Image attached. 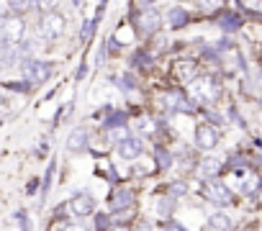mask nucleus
I'll use <instances>...</instances> for the list:
<instances>
[{"instance_id": "nucleus-1", "label": "nucleus", "mask_w": 262, "mask_h": 231, "mask_svg": "<svg viewBox=\"0 0 262 231\" xmlns=\"http://www.w3.org/2000/svg\"><path fill=\"white\" fill-rule=\"evenodd\" d=\"M24 34H26V26H24L21 16H13V11L3 13V18H0V39L11 41V44H21Z\"/></svg>"}, {"instance_id": "nucleus-2", "label": "nucleus", "mask_w": 262, "mask_h": 231, "mask_svg": "<svg viewBox=\"0 0 262 231\" xmlns=\"http://www.w3.org/2000/svg\"><path fill=\"white\" fill-rule=\"evenodd\" d=\"M62 31H64V18H62L57 11L41 16V21H39V36H44V39H57V36H62Z\"/></svg>"}, {"instance_id": "nucleus-3", "label": "nucleus", "mask_w": 262, "mask_h": 231, "mask_svg": "<svg viewBox=\"0 0 262 231\" xmlns=\"http://www.w3.org/2000/svg\"><path fill=\"white\" fill-rule=\"evenodd\" d=\"M160 24H162L160 13H157L149 3H144V6H142V13H139V21H137L139 31H142L144 36H152V34L160 31Z\"/></svg>"}, {"instance_id": "nucleus-4", "label": "nucleus", "mask_w": 262, "mask_h": 231, "mask_svg": "<svg viewBox=\"0 0 262 231\" xmlns=\"http://www.w3.org/2000/svg\"><path fill=\"white\" fill-rule=\"evenodd\" d=\"M203 198L211 200V203H216V205H226V203L231 200V193H229L226 185L211 180V182H206V188H203Z\"/></svg>"}, {"instance_id": "nucleus-5", "label": "nucleus", "mask_w": 262, "mask_h": 231, "mask_svg": "<svg viewBox=\"0 0 262 231\" xmlns=\"http://www.w3.org/2000/svg\"><path fill=\"white\" fill-rule=\"evenodd\" d=\"M67 208H70V213H75V216H90V213L95 211V200H93V195H88V193H77V195L70 198Z\"/></svg>"}, {"instance_id": "nucleus-6", "label": "nucleus", "mask_w": 262, "mask_h": 231, "mask_svg": "<svg viewBox=\"0 0 262 231\" xmlns=\"http://www.w3.org/2000/svg\"><path fill=\"white\" fill-rule=\"evenodd\" d=\"M24 70H26V77H29L31 85H41V82H47L49 75H52V64H49V62H29Z\"/></svg>"}, {"instance_id": "nucleus-7", "label": "nucleus", "mask_w": 262, "mask_h": 231, "mask_svg": "<svg viewBox=\"0 0 262 231\" xmlns=\"http://www.w3.org/2000/svg\"><path fill=\"white\" fill-rule=\"evenodd\" d=\"M142 149H144V144H142V139H137V136H123V139L118 142V147H116L118 157H123V159H137V157L142 154Z\"/></svg>"}, {"instance_id": "nucleus-8", "label": "nucleus", "mask_w": 262, "mask_h": 231, "mask_svg": "<svg viewBox=\"0 0 262 231\" xmlns=\"http://www.w3.org/2000/svg\"><path fill=\"white\" fill-rule=\"evenodd\" d=\"M190 93H193V98H195L198 103H211V100L219 95V87H216L213 80H201V82H195V85L190 87Z\"/></svg>"}, {"instance_id": "nucleus-9", "label": "nucleus", "mask_w": 262, "mask_h": 231, "mask_svg": "<svg viewBox=\"0 0 262 231\" xmlns=\"http://www.w3.org/2000/svg\"><path fill=\"white\" fill-rule=\"evenodd\" d=\"M195 144H198L201 149H213V147L219 144V134H216V129L208 126V124H201V126L195 129Z\"/></svg>"}, {"instance_id": "nucleus-10", "label": "nucleus", "mask_w": 262, "mask_h": 231, "mask_svg": "<svg viewBox=\"0 0 262 231\" xmlns=\"http://www.w3.org/2000/svg\"><path fill=\"white\" fill-rule=\"evenodd\" d=\"M67 149L70 152H85L88 149V129H72V134L67 136Z\"/></svg>"}, {"instance_id": "nucleus-11", "label": "nucleus", "mask_w": 262, "mask_h": 231, "mask_svg": "<svg viewBox=\"0 0 262 231\" xmlns=\"http://www.w3.org/2000/svg\"><path fill=\"white\" fill-rule=\"evenodd\" d=\"M134 205V193L131 190H116L113 193V203H111V208L118 213V211H126V208H131Z\"/></svg>"}, {"instance_id": "nucleus-12", "label": "nucleus", "mask_w": 262, "mask_h": 231, "mask_svg": "<svg viewBox=\"0 0 262 231\" xmlns=\"http://www.w3.org/2000/svg\"><path fill=\"white\" fill-rule=\"evenodd\" d=\"M167 21H170L172 29H183V26L188 24V13H185V8H180V6L170 8V11H167Z\"/></svg>"}, {"instance_id": "nucleus-13", "label": "nucleus", "mask_w": 262, "mask_h": 231, "mask_svg": "<svg viewBox=\"0 0 262 231\" xmlns=\"http://www.w3.org/2000/svg\"><path fill=\"white\" fill-rule=\"evenodd\" d=\"M219 26H221V31H236L239 26H242V16L239 13H231V11H226L224 16H221V21H219Z\"/></svg>"}, {"instance_id": "nucleus-14", "label": "nucleus", "mask_w": 262, "mask_h": 231, "mask_svg": "<svg viewBox=\"0 0 262 231\" xmlns=\"http://www.w3.org/2000/svg\"><path fill=\"white\" fill-rule=\"evenodd\" d=\"M208 228L211 231H231V218L226 213H213L208 218Z\"/></svg>"}, {"instance_id": "nucleus-15", "label": "nucleus", "mask_w": 262, "mask_h": 231, "mask_svg": "<svg viewBox=\"0 0 262 231\" xmlns=\"http://www.w3.org/2000/svg\"><path fill=\"white\" fill-rule=\"evenodd\" d=\"M8 6H11V11L13 13H29V11H34V8H39V0H8Z\"/></svg>"}, {"instance_id": "nucleus-16", "label": "nucleus", "mask_w": 262, "mask_h": 231, "mask_svg": "<svg viewBox=\"0 0 262 231\" xmlns=\"http://www.w3.org/2000/svg\"><path fill=\"white\" fill-rule=\"evenodd\" d=\"M219 172H221V162H219V159H213V157L203 159V165H201V175H203V177L213 180V177H216Z\"/></svg>"}, {"instance_id": "nucleus-17", "label": "nucleus", "mask_w": 262, "mask_h": 231, "mask_svg": "<svg viewBox=\"0 0 262 231\" xmlns=\"http://www.w3.org/2000/svg\"><path fill=\"white\" fill-rule=\"evenodd\" d=\"M126 124V113L123 110H111V115H108V119L103 121V129H116V126H123Z\"/></svg>"}, {"instance_id": "nucleus-18", "label": "nucleus", "mask_w": 262, "mask_h": 231, "mask_svg": "<svg viewBox=\"0 0 262 231\" xmlns=\"http://www.w3.org/2000/svg\"><path fill=\"white\" fill-rule=\"evenodd\" d=\"M116 85H118V90H134L137 87V80H134V75H123V77H118L116 80Z\"/></svg>"}, {"instance_id": "nucleus-19", "label": "nucleus", "mask_w": 262, "mask_h": 231, "mask_svg": "<svg viewBox=\"0 0 262 231\" xmlns=\"http://www.w3.org/2000/svg\"><path fill=\"white\" fill-rule=\"evenodd\" d=\"M52 177H54V162L49 165V170H47V177H44V185H41V203H44V198H47V193H49Z\"/></svg>"}, {"instance_id": "nucleus-20", "label": "nucleus", "mask_w": 262, "mask_h": 231, "mask_svg": "<svg viewBox=\"0 0 262 231\" xmlns=\"http://www.w3.org/2000/svg\"><path fill=\"white\" fill-rule=\"evenodd\" d=\"M157 162H160V167H162V170H167V167H170V162H172V157H170V152L160 147V149H157Z\"/></svg>"}, {"instance_id": "nucleus-21", "label": "nucleus", "mask_w": 262, "mask_h": 231, "mask_svg": "<svg viewBox=\"0 0 262 231\" xmlns=\"http://www.w3.org/2000/svg\"><path fill=\"white\" fill-rule=\"evenodd\" d=\"M6 87H8V90H18V93H21V90H24V93H31V82H29V80H26V82H6Z\"/></svg>"}, {"instance_id": "nucleus-22", "label": "nucleus", "mask_w": 262, "mask_h": 231, "mask_svg": "<svg viewBox=\"0 0 262 231\" xmlns=\"http://www.w3.org/2000/svg\"><path fill=\"white\" fill-rule=\"evenodd\" d=\"M16 221L21 223V228H24V231H31V221H29L26 211H18V213H16Z\"/></svg>"}, {"instance_id": "nucleus-23", "label": "nucleus", "mask_w": 262, "mask_h": 231, "mask_svg": "<svg viewBox=\"0 0 262 231\" xmlns=\"http://www.w3.org/2000/svg\"><path fill=\"white\" fill-rule=\"evenodd\" d=\"M59 231H88V226H85V223H80V221H75V223H64Z\"/></svg>"}, {"instance_id": "nucleus-24", "label": "nucleus", "mask_w": 262, "mask_h": 231, "mask_svg": "<svg viewBox=\"0 0 262 231\" xmlns=\"http://www.w3.org/2000/svg\"><path fill=\"white\" fill-rule=\"evenodd\" d=\"M185 193H188V188L183 182H172L170 185V195H185Z\"/></svg>"}, {"instance_id": "nucleus-25", "label": "nucleus", "mask_w": 262, "mask_h": 231, "mask_svg": "<svg viewBox=\"0 0 262 231\" xmlns=\"http://www.w3.org/2000/svg\"><path fill=\"white\" fill-rule=\"evenodd\" d=\"M95 228H98V231L108 228V216H105V213H98V216H95Z\"/></svg>"}, {"instance_id": "nucleus-26", "label": "nucleus", "mask_w": 262, "mask_h": 231, "mask_svg": "<svg viewBox=\"0 0 262 231\" xmlns=\"http://www.w3.org/2000/svg\"><path fill=\"white\" fill-rule=\"evenodd\" d=\"M39 8H44V13H52L57 8V0H39Z\"/></svg>"}, {"instance_id": "nucleus-27", "label": "nucleus", "mask_w": 262, "mask_h": 231, "mask_svg": "<svg viewBox=\"0 0 262 231\" xmlns=\"http://www.w3.org/2000/svg\"><path fill=\"white\" fill-rule=\"evenodd\" d=\"M160 213H162V216H170V213H172V200H162V203H160Z\"/></svg>"}, {"instance_id": "nucleus-28", "label": "nucleus", "mask_w": 262, "mask_h": 231, "mask_svg": "<svg viewBox=\"0 0 262 231\" xmlns=\"http://www.w3.org/2000/svg\"><path fill=\"white\" fill-rule=\"evenodd\" d=\"M85 75H88V67H85V64H80V70H77V75H75V77H77V80H82Z\"/></svg>"}, {"instance_id": "nucleus-29", "label": "nucleus", "mask_w": 262, "mask_h": 231, "mask_svg": "<svg viewBox=\"0 0 262 231\" xmlns=\"http://www.w3.org/2000/svg\"><path fill=\"white\" fill-rule=\"evenodd\" d=\"M95 59H98V62H103V59H105V47H100V49H98V57H95Z\"/></svg>"}, {"instance_id": "nucleus-30", "label": "nucleus", "mask_w": 262, "mask_h": 231, "mask_svg": "<svg viewBox=\"0 0 262 231\" xmlns=\"http://www.w3.org/2000/svg\"><path fill=\"white\" fill-rule=\"evenodd\" d=\"M165 231H185V228H183V226H178V223H170Z\"/></svg>"}, {"instance_id": "nucleus-31", "label": "nucleus", "mask_w": 262, "mask_h": 231, "mask_svg": "<svg viewBox=\"0 0 262 231\" xmlns=\"http://www.w3.org/2000/svg\"><path fill=\"white\" fill-rule=\"evenodd\" d=\"M139 231H152V228H149V226H147V223H144V226H142V228H139Z\"/></svg>"}, {"instance_id": "nucleus-32", "label": "nucleus", "mask_w": 262, "mask_h": 231, "mask_svg": "<svg viewBox=\"0 0 262 231\" xmlns=\"http://www.w3.org/2000/svg\"><path fill=\"white\" fill-rule=\"evenodd\" d=\"M113 231H128V228H123V226H118V228H113Z\"/></svg>"}, {"instance_id": "nucleus-33", "label": "nucleus", "mask_w": 262, "mask_h": 231, "mask_svg": "<svg viewBox=\"0 0 262 231\" xmlns=\"http://www.w3.org/2000/svg\"><path fill=\"white\" fill-rule=\"evenodd\" d=\"M75 6H80V0H75Z\"/></svg>"}, {"instance_id": "nucleus-34", "label": "nucleus", "mask_w": 262, "mask_h": 231, "mask_svg": "<svg viewBox=\"0 0 262 231\" xmlns=\"http://www.w3.org/2000/svg\"><path fill=\"white\" fill-rule=\"evenodd\" d=\"M244 231H254V228H244Z\"/></svg>"}]
</instances>
